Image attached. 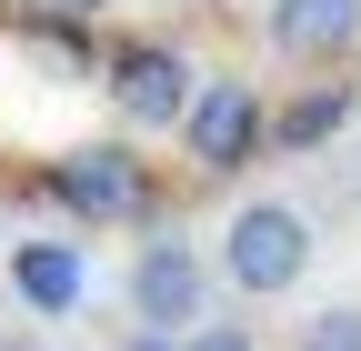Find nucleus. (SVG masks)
Masks as SVG:
<instances>
[{
  "label": "nucleus",
  "mask_w": 361,
  "mask_h": 351,
  "mask_svg": "<svg viewBox=\"0 0 361 351\" xmlns=\"http://www.w3.org/2000/svg\"><path fill=\"white\" fill-rule=\"evenodd\" d=\"M311 221L291 201H241L231 211V231H221V281H231L241 301H281L301 271H311Z\"/></svg>",
  "instance_id": "f257e3e1"
},
{
  "label": "nucleus",
  "mask_w": 361,
  "mask_h": 351,
  "mask_svg": "<svg viewBox=\"0 0 361 351\" xmlns=\"http://www.w3.org/2000/svg\"><path fill=\"white\" fill-rule=\"evenodd\" d=\"M40 191H51L71 221H151V171H141V151H121V141H80V151H61L51 171H40Z\"/></svg>",
  "instance_id": "f03ea898"
},
{
  "label": "nucleus",
  "mask_w": 361,
  "mask_h": 351,
  "mask_svg": "<svg viewBox=\"0 0 361 351\" xmlns=\"http://www.w3.org/2000/svg\"><path fill=\"white\" fill-rule=\"evenodd\" d=\"M211 301H221V261H201L191 241H141V261H130V321L141 331L191 341L211 321Z\"/></svg>",
  "instance_id": "7ed1b4c3"
},
{
  "label": "nucleus",
  "mask_w": 361,
  "mask_h": 351,
  "mask_svg": "<svg viewBox=\"0 0 361 351\" xmlns=\"http://www.w3.org/2000/svg\"><path fill=\"white\" fill-rule=\"evenodd\" d=\"M101 91H111V111L130 130H180L191 101H201V80H191V61L171 40H111L101 51Z\"/></svg>",
  "instance_id": "20e7f679"
},
{
  "label": "nucleus",
  "mask_w": 361,
  "mask_h": 351,
  "mask_svg": "<svg viewBox=\"0 0 361 351\" xmlns=\"http://www.w3.org/2000/svg\"><path fill=\"white\" fill-rule=\"evenodd\" d=\"M180 141H191V171L231 181V171H251L261 141H271V101L251 91V80H201V101H191V121H180Z\"/></svg>",
  "instance_id": "39448f33"
},
{
  "label": "nucleus",
  "mask_w": 361,
  "mask_h": 351,
  "mask_svg": "<svg viewBox=\"0 0 361 351\" xmlns=\"http://www.w3.org/2000/svg\"><path fill=\"white\" fill-rule=\"evenodd\" d=\"M271 51L281 61H351L361 51V0H271Z\"/></svg>",
  "instance_id": "423d86ee"
},
{
  "label": "nucleus",
  "mask_w": 361,
  "mask_h": 351,
  "mask_svg": "<svg viewBox=\"0 0 361 351\" xmlns=\"http://www.w3.org/2000/svg\"><path fill=\"white\" fill-rule=\"evenodd\" d=\"M11 291L30 301L40 321H61V312H80L90 271H80V251H71V241H11Z\"/></svg>",
  "instance_id": "0eeeda50"
},
{
  "label": "nucleus",
  "mask_w": 361,
  "mask_h": 351,
  "mask_svg": "<svg viewBox=\"0 0 361 351\" xmlns=\"http://www.w3.org/2000/svg\"><path fill=\"white\" fill-rule=\"evenodd\" d=\"M341 121H351V91L331 80V91H301L291 111H271V141H281V151H322Z\"/></svg>",
  "instance_id": "6e6552de"
},
{
  "label": "nucleus",
  "mask_w": 361,
  "mask_h": 351,
  "mask_svg": "<svg viewBox=\"0 0 361 351\" xmlns=\"http://www.w3.org/2000/svg\"><path fill=\"white\" fill-rule=\"evenodd\" d=\"M20 40H30L40 61H61V70H80V80H101V51L80 40V20H71V11H30V20H20Z\"/></svg>",
  "instance_id": "1a4fd4ad"
},
{
  "label": "nucleus",
  "mask_w": 361,
  "mask_h": 351,
  "mask_svg": "<svg viewBox=\"0 0 361 351\" xmlns=\"http://www.w3.org/2000/svg\"><path fill=\"white\" fill-rule=\"evenodd\" d=\"M301 351H361V301H331V312L301 321Z\"/></svg>",
  "instance_id": "9d476101"
},
{
  "label": "nucleus",
  "mask_w": 361,
  "mask_h": 351,
  "mask_svg": "<svg viewBox=\"0 0 361 351\" xmlns=\"http://www.w3.org/2000/svg\"><path fill=\"white\" fill-rule=\"evenodd\" d=\"M180 351H261V341H251V331H241V321H201V331H191V341H180Z\"/></svg>",
  "instance_id": "9b49d317"
},
{
  "label": "nucleus",
  "mask_w": 361,
  "mask_h": 351,
  "mask_svg": "<svg viewBox=\"0 0 361 351\" xmlns=\"http://www.w3.org/2000/svg\"><path fill=\"white\" fill-rule=\"evenodd\" d=\"M121 351H180V341H171V331H130Z\"/></svg>",
  "instance_id": "f8f14e48"
},
{
  "label": "nucleus",
  "mask_w": 361,
  "mask_h": 351,
  "mask_svg": "<svg viewBox=\"0 0 361 351\" xmlns=\"http://www.w3.org/2000/svg\"><path fill=\"white\" fill-rule=\"evenodd\" d=\"M0 351H51V341H40V331H0Z\"/></svg>",
  "instance_id": "ddd939ff"
},
{
  "label": "nucleus",
  "mask_w": 361,
  "mask_h": 351,
  "mask_svg": "<svg viewBox=\"0 0 361 351\" xmlns=\"http://www.w3.org/2000/svg\"><path fill=\"white\" fill-rule=\"evenodd\" d=\"M61 11H71V20H90V11H101V0H61Z\"/></svg>",
  "instance_id": "4468645a"
}]
</instances>
